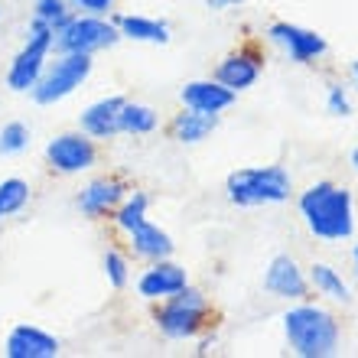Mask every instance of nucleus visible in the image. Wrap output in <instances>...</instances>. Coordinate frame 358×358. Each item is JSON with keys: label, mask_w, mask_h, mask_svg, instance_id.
<instances>
[{"label": "nucleus", "mask_w": 358, "mask_h": 358, "mask_svg": "<svg viewBox=\"0 0 358 358\" xmlns=\"http://www.w3.org/2000/svg\"><path fill=\"white\" fill-rule=\"evenodd\" d=\"M300 212L306 225L322 241H345L355 231L352 192L336 182H316L300 196Z\"/></svg>", "instance_id": "1"}, {"label": "nucleus", "mask_w": 358, "mask_h": 358, "mask_svg": "<svg viewBox=\"0 0 358 358\" xmlns=\"http://www.w3.org/2000/svg\"><path fill=\"white\" fill-rule=\"evenodd\" d=\"M283 332H287V342L290 349L303 358H329L339 349V322L336 316L320 306H293L287 316H283Z\"/></svg>", "instance_id": "2"}, {"label": "nucleus", "mask_w": 358, "mask_h": 358, "mask_svg": "<svg viewBox=\"0 0 358 358\" xmlns=\"http://www.w3.org/2000/svg\"><path fill=\"white\" fill-rule=\"evenodd\" d=\"M228 199L241 208L277 206L290 199V176L283 166H248L228 176Z\"/></svg>", "instance_id": "3"}, {"label": "nucleus", "mask_w": 358, "mask_h": 358, "mask_svg": "<svg viewBox=\"0 0 358 358\" xmlns=\"http://www.w3.org/2000/svg\"><path fill=\"white\" fill-rule=\"evenodd\" d=\"M208 320V303L206 296L196 290V287H182V290L170 293L166 303L157 313V326H160L170 339H192L206 329Z\"/></svg>", "instance_id": "4"}, {"label": "nucleus", "mask_w": 358, "mask_h": 358, "mask_svg": "<svg viewBox=\"0 0 358 358\" xmlns=\"http://www.w3.org/2000/svg\"><path fill=\"white\" fill-rule=\"evenodd\" d=\"M92 76V56L88 52H62L56 59V66H49L39 82L33 85V98L39 104H56L62 98L82 88V82Z\"/></svg>", "instance_id": "5"}, {"label": "nucleus", "mask_w": 358, "mask_h": 358, "mask_svg": "<svg viewBox=\"0 0 358 358\" xmlns=\"http://www.w3.org/2000/svg\"><path fill=\"white\" fill-rule=\"evenodd\" d=\"M121 39V29L114 23H104L98 17H72L62 29H56L52 36V49L59 56L62 52H98V49H108Z\"/></svg>", "instance_id": "6"}, {"label": "nucleus", "mask_w": 358, "mask_h": 358, "mask_svg": "<svg viewBox=\"0 0 358 358\" xmlns=\"http://www.w3.org/2000/svg\"><path fill=\"white\" fill-rule=\"evenodd\" d=\"M52 27H46L43 20L33 17V27H29V39L27 46L20 49V56L13 59V66H10V88L13 92H29V88L39 82V76H43V66H46V56L49 49H52Z\"/></svg>", "instance_id": "7"}, {"label": "nucleus", "mask_w": 358, "mask_h": 358, "mask_svg": "<svg viewBox=\"0 0 358 358\" xmlns=\"http://www.w3.org/2000/svg\"><path fill=\"white\" fill-rule=\"evenodd\" d=\"M94 143L88 141V134H59L56 141H49L46 160L52 170L59 173H82L94 166Z\"/></svg>", "instance_id": "8"}, {"label": "nucleus", "mask_w": 358, "mask_h": 358, "mask_svg": "<svg viewBox=\"0 0 358 358\" xmlns=\"http://www.w3.org/2000/svg\"><path fill=\"white\" fill-rule=\"evenodd\" d=\"M267 36L277 43V46L293 59V62H313V59L326 56V39L313 29H303V27H293V23H273Z\"/></svg>", "instance_id": "9"}, {"label": "nucleus", "mask_w": 358, "mask_h": 358, "mask_svg": "<svg viewBox=\"0 0 358 358\" xmlns=\"http://www.w3.org/2000/svg\"><path fill=\"white\" fill-rule=\"evenodd\" d=\"M264 290L280 296V300H306L310 293V280L303 277L296 261L287 255H277L264 271Z\"/></svg>", "instance_id": "10"}, {"label": "nucleus", "mask_w": 358, "mask_h": 358, "mask_svg": "<svg viewBox=\"0 0 358 358\" xmlns=\"http://www.w3.org/2000/svg\"><path fill=\"white\" fill-rule=\"evenodd\" d=\"M182 287H186V271L179 264H173L170 257L153 261L150 271L137 280V290H141V296H147V300H160V296L166 300L170 293L182 290Z\"/></svg>", "instance_id": "11"}, {"label": "nucleus", "mask_w": 358, "mask_h": 358, "mask_svg": "<svg viewBox=\"0 0 358 358\" xmlns=\"http://www.w3.org/2000/svg\"><path fill=\"white\" fill-rule=\"evenodd\" d=\"M7 355L10 358H56L59 339L36 329V326H17L7 339Z\"/></svg>", "instance_id": "12"}, {"label": "nucleus", "mask_w": 358, "mask_h": 358, "mask_svg": "<svg viewBox=\"0 0 358 358\" xmlns=\"http://www.w3.org/2000/svg\"><path fill=\"white\" fill-rule=\"evenodd\" d=\"M182 104L192 111H206V114H222L225 108L235 104V92L225 88L222 82H189L182 88Z\"/></svg>", "instance_id": "13"}, {"label": "nucleus", "mask_w": 358, "mask_h": 358, "mask_svg": "<svg viewBox=\"0 0 358 358\" xmlns=\"http://www.w3.org/2000/svg\"><path fill=\"white\" fill-rule=\"evenodd\" d=\"M124 182L121 179H94L92 186L82 189V196H78V208L92 218H101L108 212L117 208V202L124 199Z\"/></svg>", "instance_id": "14"}, {"label": "nucleus", "mask_w": 358, "mask_h": 358, "mask_svg": "<svg viewBox=\"0 0 358 358\" xmlns=\"http://www.w3.org/2000/svg\"><path fill=\"white\" fill-rule=\"evenodd\" d=\"M261 76V59L251 56V52H235V56H228L218 62L215 69V82H222L225 88L231 92H241V88H251Z\"/></svg>", "instance_id": "15"}, {"label": "nucleus", "mask_w": 358, "mask_h": 358, "mask_svg": "<svg viewBox=\"0 0 358 358\" xmlns=\"http://www.w3.org/2000/svg\"><path fill=\"white\" fill-rule=\"evenodd\" d=\"M124 101H127V98H121V94H111V98L94 101L92 108L82 114V121H78L82 131H85L88 137H111V134H117V114H121Z\"/></svg>", "instance_id": "16"}, {"label": "nucleus", "mask_w": 358, "mask_h": 358, "mask_svg": "<svg viewBox=\"0 0 358 358\" xmlns=\"http://www.w3.org/2000/svg\"><path fill=\"white\" fill-rule=\"evenodd\" d=\"M134 245V255L147 257V261H163V257L173 255V238L163 231V228L150 225V222H141V225L127 231Z\"/></svg>", "instance_id": "17"}, {"label": "nucleus", "mask_w": 358, "mask_h": 358, "mask_svg": "<svg viewBox=\"0 0 358 358\" xmlns=\"http://www.w3.org/2000/svg\"><path fill=\"white\" fill-rule=\"evenodd\" d=\"M218 127V114H206V111H192L186 108L182 114L173 117V137L179 143H199L206 141L208 134Z\"/></svg>", "instance_id": "18"}, {"label": "nucleus", "mask_w": 358, "mask_h": 358, "mask_svg": "<svg viewBox=\"0 0 358 358\" xmlns=\"http://www.w3.org/2000/svg\"><path fill=\"white\" fill-rule=\"evenodd\" d=\"M114 27L121 29L127 39L137 43H170V27L160 20H147V17H117Z\"/></svg>", "instance_id": "19"}, {"label": "nucleus", "mask_w": 358, "mask_h": 358, "mask_svg": "<svg viewBox=\"0 0 358 358\" xmlns=\"http://www.w3.org/2000/svg\"><path fill=\"white\" fill-rule=\"evenodd\" d=\"M117 131H124V134H153L157 131V111L147 108V104L124 101L121 114H117Z\"/></svg>", "instance_id": "20"}, {"label": "nucleus", "mask_w": 358, "mask_h": 358, "mask_svg": "<svg viewBox=\"0 0 358 358\" xmlns=\"http://www.w3.org/2000/svg\"><path fill=\"white\" fill-rule=\"evenodd\" d=\"M310 283L322 293V296H329V300H336V303H349L352 300V293H349V287H345V280H342V277L332 271L329 264H313Z\"/></svg>", "instance_id": "21"}, {"label": "nucleus", "mask_w": 358, "mask_h": 358, "mask_svg": "<svg viewBox=\"0 0 358 358\" xmlns=\"http://www.w3.org/2000/svg\"><path fill=\"white\" fill-rule=\"evenodd\" d=\"M29 199V186L23 179H3L0 182V218L17 215L20 208L27 206Z\"/></svg>", "instance_id": "22"}, {"label": "nucleus", "mask_w": 358, "mask_h": 358, "mask_svg": "<svg viewBox=\"0 0 358 358\" xmlns=\"http://www.w3.org/2000/svg\"><path fill=\"white\" fill-rule=\"evenodd\" d=\"M114 222H117L121 231H134L141 222H147V196H143V192H134V196L117 208V218H114Z\"/></svg>", "instance_id": "23"}, {"label": "nucleus", "mask_w": 358, "mask_h": 358, "mask_svg": "<svg viewBox=\"0 0 358 358\" xmlns=\"http://www.w3.org/2000/svg\"><path fill=\"white\" fill-rule=\"evenodd\" d=\"M36 20H43L46 27H52V33L56 29H62L72 20V13H69V7H66V0H36Z\"/></svg>", "instance_id": "24"}, {"label": "nucleus", "mask_w": 358, "mask_h": 358, "mask_svg": "<svg viewBox=\"0 0 358 358\" xmlns=\"http://www.w3.org/2000/svg\"><path fill=\"white\" fill-rule=\"evenodd\" d=\"M27 141H29L27 124H20V121L7 124V127L0 131V153H3V157H10V153H20L23 147H27Z\"/></svg>", "instance_id": "25"}, {"label": "nucleus", "mask_w": 358, "mask_h": 358, "mask_svg": "<svg viewBox=\"0 0 358 358\" xmlns=\"http://www.w3.org/2000/svg\"><path fill=\"white\" fill-rule=\"evenodd\" d=\"M104 273H108V280H111L114 290H121V287H127V261H124L117 251H108L104 255Z\"/></svg>", "instance_id": "26"}, {"label": "nucleus", "mask_w": 358, "mask_h": 358, "mask_svg": "<svg viewBox=\"0 0 358 358\" xmlns=\"http://www.w3.org/2000/svg\"><path fill=\"white\" fill-rule=\"evenodd\" d=\"M326 104H329V111L339 114V117H345V114L352 111L349 98H345V92H342L339 85H329V98H326Z\"/></svg>", "instance_id": "27"}, {"label": "nucleus", "mask_w": 358, "mask_h": 358, "mask_svg": "<svg viewBox=\"0 0 358 358\" xmlns=\"http://www.w3.org/2000/svg\"><path fill=\"white\" fill-rule=\"evenodd\" d=\"M72 3H76V7H82V10H88V13H94V17H98V13H108V7H111L114 0H72Z\"/></svg>", "instance_id": "28"}, {"label": "nucleus", "mask_w": 358, "mask_h": 358, "mask_svg": "<svg viewBox=\"0 0 358 358\" xmlns=\"http://www.w3.org/2000/svg\"><path fill=\"white\" fill-rule=\"evenodd\" d=\"M238 3H245V0H208V7H212V10H225V7H238Z\"/></svg>", "instance_id": "29"}, {"label": "nucleus", "mask_w": 358, "mask_h": 358, "mask_svg": "<svg viewBox=\"0 0 358 358\" xmlns=\"http://www.w3.org/2000/svg\"><path fill=\"white\" fill-rule=\"evenodd\" d=\"M352 78H355V85H358V59L352 62Z\"/></svg>", "instance_id": "30"}, {"label": "nucleus", "mask_w": 358, "mask_h": 358, "mask_svg": "<svg viewBox=\"0 0 358 358\" xmlns=\"http://www.w3.org/2000/svg\"><path fill=\"white\" fill-rule=\"evenodd\" d=\"M352 163H355V170H358V150H355V153H352Z\"/></svg>", "instance_id": "31"}, {"label": "nucleus", "mask_w": 358, "mask_h": 358, "mask_svg": "<svg viewBox=\"0 0 358 358\" xmlns=\"http://www.w3.org/2000/svg\"><path fill=\"white\" fill-rule=\"evenodd\" d=\"M355 267H358V248H355Z\"/></svg>", "instance_id": "32"}]
</instances>
